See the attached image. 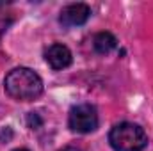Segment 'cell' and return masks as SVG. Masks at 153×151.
<instances>
[{"label":"cell","mask_w":153,"mask_h":151,"mask_svg":"<svg viewBox=\"0 0 153 151\" xmlns=\"http://www.w3.org/2000/svg\"><path fill=\"white\" fill-rule=\"evenodd\" d=\"M14 151H29V150H14Z\"/></svg>","instance_id":"obj_10"},{"label":"cell","mask_w":153,"mask_h":151,"mask_svg":"<svg viewBox=\"0 0 153 151\" xmlns=\"http://www.w3.org/2000/svg\"><path fill=\"white\" fill-rule=\"evenodd\" d=\"M62 151H82V150H76V148H64Z\"/></svg>","instance_id":"obj_9"},{"label":"cell","mask_w":153,"mask_h":151,"mask_svg":"<svg viewBox=\"0 0 153 151\" xmlns=\"http://www.w3.org/2000/svg\"><path fill=\"white\" fill-rule=\"evenodd\" d=\"M45 59H46V62L50 64L52 70H64L73 61L70 48L64 46V44H59V43L48 46V50L45 52Z\"/></svg>","instance_id":"obj_5"},{"label":"cell","mask_w":153,"mask_h":151,"mask_svg":"<svg viewBox=\"0 0 153 151\" xmlns=\"http://www.w3.org/2000/svg\"><path fill=\"white\" fill-rule=\"evenodd\" d=\"M109 142L114 151H143L148 146V137L139 124L119 123L111 130Z\"/></svg>","instance_id":"obj_2"},{"label":"cell","mask_w":153,"mask_h":151,"mask_svg":"<svg viewBox=\"0 0 153 151\" xmlns=\"http://www.w3.org/2000/svg\"><path fill=\"white\" fill-rule=\"evenodd\" d=\"M11 21H13V18L9 16V13L5 11V5L4 4H0V38L4 36V32L7 30V27L11 25Z\"/></svg>","instance_id":"obj_7"},{"label":"cell","mask_w":153,"mask_h":151,"mask_svg":"<svg viewBox=\"0 0 153 151\" xmlns=\"http://www.w3.org/2000/svg\"><path fill=\"white\" fill-rule=\"evenodd\" d=\"M4 87L11 98L20 101H30L41 96L43 80L36 71L29 68H14L13 71L7 73L4 80Z\"/></svg>","instance_id":"obj_1"},{"label":"cell","mask_w":153,"mask_h":151,"mask_svg":"<svg viewBox=\"0 0 153 151\" xmlns=\"http://www.w3.org/2000/svg\"><path fill=\"white\" fill-rule=\"evenodd\" d=\"M27 123H29V126H30L32 130H36V128L41 126V123H43V121H41V117H39L36 112H30L29 115H27Z\"/></svg>","instance_id":"obj_8"},{"label":"cell","mask_w":153,"mask_h":151,"mask_svg":"<svg viewBox=\"0 0 153 151\" xmlns=\"http://www.w3.org/2000/svg\"><path fill=\"white\" fill-rule=\"evenodd\" d=\"M93 46L98 53L105 55L109 52H112L116 46H117V39L111 34V32H98L94 39H93Z\"/></svg>","instance_id":"obj_6"},{"label":"cell","mask_w":153,"mask_h":151,"mask_svg":"<svg viewBox=\"0 0 153 151\" xmlns=\"http://www.w3.org/2000/svg\"><path fill=\"white\" fill-rule=\"evenodd\" d=\"M68 124L76 133H91V132H94L98 128V112L89 103L75 105L70 110Z\"/></svg>","instance_id":"obj_3"},{"label":"cell","mask_w":153,"mask_h":151,"mask_svg":"<svg viewBox=\"0 0 153 151\" xmlns=\"http://www.w3.org/2000/svg\"><path fill=\"white\" fill-rule=\"evenodd\" d=\"M91 16V7L87 4H82V2H76V4H70L66 5L61 14H59V21L61 25L64 27H78V25H84Z\"/></svg>","instance_id":"obj_4"}]
</instances>
